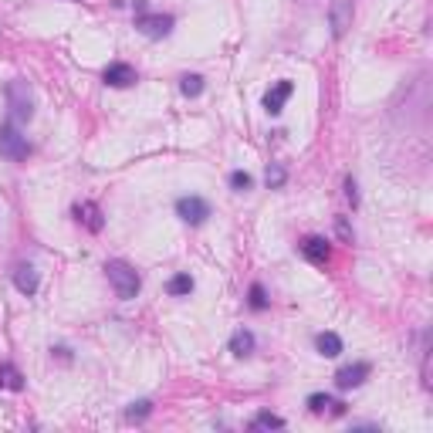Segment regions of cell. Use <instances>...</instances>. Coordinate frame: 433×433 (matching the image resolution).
<instances>
[{"label":"cell","mask_w":433,"mask_h":433,"mask_svg":"<svg viewBox=\"0 0 433 433\" xmlns=\"http://www.w3.org/2000/svg\"><path fill=\"white\" fill-rule=\"evenodd\" d=\"M105 278H108V284H112V291H115L119 302H132V298H139V291H142L139 271H136L129 261H122V257L105 261Z\"/></svg>","instance_id":"obj_1"},{"label":"cell","mask_w":433,"mask_h":433,"mask_svg":"<svg viewBox=\"0 0 433 433\" xmlns=\"http://www.w3.org/2000/svg\"><path fill=\"white\" fill-rule=\"evenodd\" d=\"M3 95H7V108H10V119L14 122H31L34 119V92L24 78H14L3 85Z\"/></svg>","instance_id":"obj_2"},{"label":"cell","mask_w":433,"mask_h":433,"mask_svg":"<svg viewBox=\"0 0 433 433\" xmlns=\"http://www.w3.org/2000/svg\"><path fill=\"white\" fill-rule=\"evenodd\" d=\"M0 156H7V159H14V163H21V159L31 156L27 136H21L14 122H0Z\"/></svg>","instance_id":"obj_3"},{"label":"cell","mask_w":433,"mask_h":433,"mask_svg":"<svg viewBox=\"0 0 433 433\" xmlns=\"http://www.w3.org/2000/svg\"><path fill=\"white\" fill-rule=\"evenodd\" d=\"M173 14H153V10H146V14H136V31L139 34H146V38H170V31H173Z\"/></svg>","instance_id":"obj_4"},{"label":"cell","mask_w":433,"mask_h":433,"mask_svg":"<svg viewBox=\"0 0 433 433\" xmlns=\"http://www.w3.org/2000/svg\"><path fill=\"white\" fill-rule=\"evenodd\" d=\"M177 217L183 220V224H190V227H200V224H206V217H210V204H206L204 197H197V193L179 197L177 200Z\"/></svg>","instance_id":"obj_5"},{"label":"cell","mask_w":433,"mask_h":433,"mask_svg":"<svg viewBox=\"0 0 433 433\" xmlns=\"http://www.w3.org/2000/svg\"><path fill=\"white\" fill-rule=\"evenodd\" d=\"M298 251H302V257H305L308 264H315V268H325L332 261V244L325 237H318V234L305 237V240L298 244Z\"/></svg>","instance_id":"obj_6"},{"label":"cell","mask_w":433,"mask_h":433,"mask_svg":"<svg viewBox=\"0 0 433 433\" xmlns=\"http://www.w3.org/2000/svg\"><path fill=\"white\" fill-rule=\"evenodd\" d=\"M291 92H295V85H291L288 78L275 81V85L268 88V95H264V112H268V115H281V112H284V102L291 99Z\"/></svg>","instance_id":"obj_7"},{"label":"cell","mask_w":433,"mask_h":433,"mask_svg":"<svg viewBox=\"0 0 433 433\" xmlns=\"http://www.w3.org/2000/svg\"><path fill=\"white\" fill-rule=\"evenodd\" d=\"M369 373H373V366L369 362H352V366H342L338 373H335V386L338 389H356L362 382L369 379Z\"/></svg>","instance_id":"obj_8"},{"label":"cell","mask_w":433,"mask_h":433,"mask_svg":"<svg viewBox=\"0 0 433 433\" xmlns=\"http://www.w3.org/2000/svg\"><path fill=\"white\" fill-rule=\"evenodd\" d=\"M329 27L332 38H342L352 27V0H335L329 7Z\"/></svg>","instance_id":"obj_9"},{"label":"cell","mask_w":433,"mask_h":433,"mask_svg":"<svg viewBox=\"0 0 433 433\" xmlns=\"http://www.w3.org/2000/svg\"><path fill=\"white\" fill-rule=\"evenodd\" d=\"M72 213H75L78 224H81V227H88L92 234H99V230L105 227V220H102V206L92 204V200H81V204H75V206H72Z\"/></svg>","instance_id":"obj_10"},{"label":"cell","mask_w":433,"mask_h":433,"mask_svg":"<svg viewBox=\"0 0 433 433\" xmlns=\"http://www.w3.org/2000/svg\"><path fill=\"white\" fill-rule=\"evenodd\" d=\"M14 288H17L24 298H34L38 288H41L38 268H34V264H17V268H14Z\"/></svg>","instance_id":"obj_11"},{"label":"cell","mask_w":433,"mask_h":433,"mask_svg":"<svg viewBox=\"0 0 433 433\" xmlns=\"http://www.w3.org/2000/svg\"><path fill=\"white\" fill-rule=\"evenodd\" d=\"M102 81L112 85V88H129V85H136V68L126 65V61H112L102 72Z\"/></svg>","instance_id":"obj_12"},{"label":"cell","mask_w":433,"mask_h":433,"mask_svg":"<svg viewBox=\"0 0 433 433\" xmlns=\"http://www.w3.org/2000/svg\"><path fill=\"white\" fill-rule=\"evenodd\" d=\"M254 345H257V338H254V332L251 329H237L234 335H230V352H234L237 359L254 356Z\"/></svg>","instance_id":"obj_13"},{"label":"cell","mask_w":433,"mask_h":433,"mask_svg":"<svg viewBox=\"0 0 433 433\" xmlns=\"http://www.w3.org/2000/svg\"><path fill=\"white\" fill-rule=\"evenodd\" d=\"M315 349H318V356H325V359H335V356H342V338L335 335V332H318L315 335Z\"/></svg>","instance_id":"obj_14"},{"label":"cell","mask_w":433,"mask_h":433,"mask_svg":"<svg viewBox=\"0 0 433 433\" xmlns=\"http://www.w3.org/2000/svg\"><path fill=\"white\" fill-rule=\"evenodd\" d=\"M305 407L311 409V413H325L329 407H332V413H335V416H342V413H345V403H335L329 393H311V396L305 400Z\"/></svg>","instance_id":"obj_15"},{"label":"cell","mask_w":433,"mask_h":433,"mask_svg":"<svg viewBox=\"0 0 433 433\" xmlns=\"http://www.w3.org/2000/svg\"><path fill=\"white\" fill-rule=\"evenodd\" d=\"M0 389H14V393L24 389V376L14 362H0Z\"/></svg>","instance_id":"obj_16"},{"label":"cell","mask_w":433,"mask_h":433,"mask_svg":"<svg viewBox=\"0 0 433 433\" xmlns=\"http://www.w3.org/2000/svg\"><path fill=\"white\" fill-rule=\"evenodd\" d=\"M166 291H170L173 298H190V295H193V278H190L186 271H179V275H173V278L166 281Z\"/></svg>","instance_id":"obj_17"},{"label":"cell","mask_w":433,"mask_h":433,"mask_svg":"<svg viewBox=\"0 0 433 433\" xmlns=\"http://www.w3.org/2000/svg\"><path fill=\"white\" fill-rule=\"evenodd\" d=\"M149 416H153V400H136V403H129V409H126L129 423H146Z\"/></svg>","instance_id":"obj_18"},{"label":"cell","mask_w":433,"mask_h":433,"mask_svg":"<svg viewBox=\"0 0 433 433\" xmlns=\"http://www.w3.org/2000/svg\"><path fill=\"white\" fill-rule=\"evenodd\" d=\"M281 427H284V420L278 413H268V409L254 413V420H251V430H281Z\"/></svg>","instance_id":"obj_19"},{"label":"cell","mask_w":433,"mask_h":433,"mask_svg":"<svg viewBox=\"0 0 433 433\" xmlns=\"http://www.w3.org/2000/svg\"><path fill=\"white\" fill-rule=\"evenodd\" d=\"M264 183H268V190H281V186L288 183V170H284L281 163H268V170H264Z\"/></svg>","instance_id":"obj_20"},{"label":"cell","mask_w":433,"mask_h":433,"mask_svg":"<svg viewBox=\"0 0 433 433\" xmlns=\"http://www.w3.org/2000/svg\"><path fill=\"white\" fill-rule=\"evenodd\" d=\"M179 92H183L186 99L204 95V78H200V75H183V78H179Z\"/></svg>","instance_id":"obj_21"},{"label":"cell","mask_w":433,"mask_h":433,"mask_svg":"<svg viewBox=\"0 0 433 433\" xmlns=\"http://www.w3.org/2000/svg\"><path fill=\"white\" fill-rule=\"evenodd\" d=\"M247 305H251V311H264V308L271 305L268 302V295H264V284H251V291H247Z\"/></svg>","instance_id":"obj_22"},{"label":"cell","mask_w":433,"mask_h":433,"mask_svg":"<svg viewBox=\"0 0 433 433\" xmlns=\"http://www.w3.org/2000/svg\"><path fill=\"white\" fill-rule=\"evenodd\" d=\"M251 186H254V177H251V173H244V170H234V173H230V190L247 193Z\"/></svg>","instance_id":"obj_23"},{"label":"cell","mask_w":433,"mask_h":433,"mask_svg":"<svg viewBox=\"0 0 433 433\" xmlns=\"http://www.w3.org/2000/svg\"><path fill=\"white\" fill-rule=\"evenodd\" d=\"M335 234H338L345 244H352V240H356V234H352V227H349V220H345V217H335Z\"/></svg>","instance_id":"obj_24"},{"label":"cell","mask_w":433,"mask_h":433,"mask_svg":"<svg viewBox=\"0 0 433 433\" xmlns=\"http://www.w3.org/2000/svg\"><path fill=\"white\" fill-rule=\"evenodd\" d=\"M345 197H349V204L359 206V186H356V179L352 177H345Z\"/></svg>","instance_id":"obj_25"},{"label":"cell","mask_w":433,"mask_h":433,"mask_svg":"<svg viewBox=\"0 0 433 433\" xmlns=\"http://www.w3.org/2000/svg\"><path fill=\"white\" fill-rule=\"evenodd\" d=\"M51 356L65 359V362H72V349H65V345H58V349H51Z\"/></svg>","instance_id":"obj_26"},{"label":"cell","mask_w":433,"mask_h":433,"mask_svg":"<svg viewBox=\"0 0 433 433\" xmlns=\"http://www.w3.org/2000/svg\"><path fill=\"white\" fill-rule=\"evenodd\" d=\"M132 10H136V14H146V10H149V0H132Z\"/></svg>","instance_id":"obj_27"}]
</instances>
